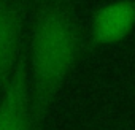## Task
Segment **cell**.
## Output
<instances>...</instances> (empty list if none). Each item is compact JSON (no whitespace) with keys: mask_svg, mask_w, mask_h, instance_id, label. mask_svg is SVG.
Returning a JSON list of instances; mask_svg holds the SVG:
<instances>
[{"mask_svg":"<svg viewBox=\"0 0 135 130\" xmlns=\"http://www.w3.org/2000/svg\"><path fill=\"white\" fill-rule=\"evenodd\" d=\"M83 52V35L65 0H43L30 32L29 68L33 130H41L59 91Z\"/></svg>","mask_w":135,"mask_h":130,"instance_id":"6da1fadb","label":"cell"},{"mask_svg":"<svg viewBox=\"0 0 135 130\" xmlns=\"http://www.w3.org/2000/svg\"><path fill=\"white\" fill-rule=\"evenodd\" d=\"M0 130H33L29 70L24 54L0 98Z\"/></svg>","mask_w":135,"mask_h":130,"instance_id":"7a4b0ae2","label":"cell"},{"mask_svg":"<svg viewBox=\"0 0 135 130\" xmlns=\"http://www.w3.org/2000/svg\"><path fill=\"white\" fill-rule=\"evenodd\" d=\"M135 29V0H111L95 10L91 18L89 40L92 48L121 43Z\"/></svg>","mask_w":135,"mask_h":130,"instance_id":"3957f363","label":"cell"},{"mask_svg":"<svg viewBox=\"0 0 135 130\" xmlns=\"http://www.w3.org/2000/svg\"><path fill=\"white\" fill-rule=\"evenodd\" d=\"M24 11L19 0H0V95L22 56Z\"/></svg>","mask_w":135,"mask_h":130,"instance_id":"277c9868","label":"cell"}]
</instances>
